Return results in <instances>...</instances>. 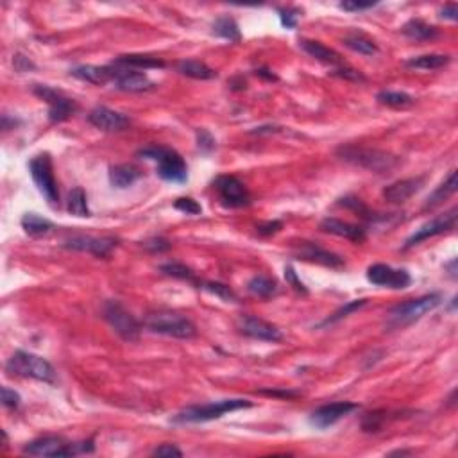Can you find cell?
Returning <instances> with one entry per match:
<instances>
[{
  "mask_svg": "<svg viewBox=\"0 0 458 458\" xmlns=\"http://www.w3.org/2000/svg\"><path fill=\"white\" fill-rule=\"evenodd\" d=\"M138 156L156 161V172L163 181L177 184L188 181L187 163L177 150L163 145H149L138 150Z\"/></svg>",
  "mask_w": 458,
  "mask_h": 458,
  "instance_id": "1",
  "label": "cell"
},
{
  "mask_svg": "<svg viewBox=\"0 0 458 458\" xmlns=\"http://www.w3.org/2000/svg\"><path fill=\"white\" fill-rule=\"evenodd\" d=\"M253 403L249 400H221V401H213V403L206 404H192V406H187L181 412L175 413L172 417V423L175 425H190V423H208L215 421V419H221L226 413L237 412L242 409H251Z\"/></svg>",
  "mask_w": 458,
  "mask_h": 458,
  "instance_id": "2",
  "label": "cell"
},
{
  "mask_svg": "<svg viewBox=\"0 0 458 458\" xmlns=\"http://www.w3.org/2000/svg\"><path fill=\"white\" fill-rule=\"evenodd\" d=\"M344 161L353 163L356 167H362L365 171L376 172V174H388L396 167H400L401 159L397 156L385 152L379 149H369V147L358 145H344L337 150Z\"/></svg>",
  "mask_w": 458,
  "mask_h": 458,
  "instance_id": "3",
  "label": "cell"
},
{
  "mask_svg": "<svg viewBox=\"0 0 458 458\" xmlns=\"http://www.w3.org/2000/svg\"><path fill=\"white\" fill-rule=\"evenodd\" d=\"M6 372L9 376H18V378L38 379L43 384H54L56 381V371L49 360L22 349L15 351L11 358L6 362Z\"/></svg>",
  "mask_w": 458,
  "mask_h": 458,
  "instance_id": "4",
  "label": "cell"
},
{
  "mask_svg": "<svg viewBox=\"0 0 458 458\" xmlns=\"http://www.w3.org/2000/svg\"><path fill=\"white\" fill-rule=\"evenodd\" d=\"M442 301H444V296H442L441 292H432V294H426V296L417 297V299H410L403 304H397V306H394L388 312L387 328H406V326L423 319L426 313L434 312L437 306H441Z\"/></svg>",
  "mask_w": 458,
  "mask_h": 458,
  "instance_id": "5",
  "label": "cell"
},
{
  "mask_svg": "<svg viewBox=\"0 0 458 458\" xmlns=\"http://www.w3.org/2000/svg\"><path fill=\"white\" fill-rule=\"evenodd\" d=\"M143 326L149 331L165 337L188 340L197 335V328L190 319L175 312H152L143 319Z\"/></svg>",
  "mask_w": 458,
  "mask_h": 458,
  "instance_id": "6",
  "label": "cell"
},
{
  "mask_svg": "<svg viewBox=\"0 0 458 458\" xmlns=\"http://www.w3.org/2000/svg\"><path fill=\"white\" fill-rule=\"evenodd\" d=\"M93 450H95L93 441L72 444L59 435H45L29 442L22 451L24 455H33V457H74L79 453H92Z\"/></svg>",
  "mask_w": 458,
  "mask_h": 458,
  "instance_id": "7",
  "label": "cell"
},
{
  "mask_svg": "<svg viewBox=\"0 0 458 458\" xmlns=\"http://www.w3.org/2000/svg\"><path fill=\"white\" fill-rule=\"evenodd\" d=\"M29 171L33 175L34 184L38 190L42 192L45 197L47 203L50 206L59 205V190H58V181L54 177V168H52V159L47 155H38L34 156L29 161Z\"/></svg>",
  "mask_w": 458,
  "mask_h": 458,
  "instance_id": "8",
  "label": "cell"
},
{
  "mask_svg": "<svg viewBox=\"0 0 458 458\" xmlns=\"http://www.w3.org/2000/svg\"><path fill=\"white\" fill-rule=\"evenodd\" d=\"M104 319L122 340L136 342L140 338L142 326L118 301H108L104 304Z\"/></svg>",
  "mask_w": 458,
  "mask_h": 458,
  "instance_id": "9",
  "label": "cell"
},
{
  "mask_svg": "<svg viewBox=\"0 0 458 458\" xmlns=\"http://www.w3.org/2000/svg\"><path fill=\"white\" fill-rule=\"evenodd\" d=\"M33 93L49 106V120L52 124L68 120L77 111V104L74 100L63 92H59V90H56V88H50L47 84H34Z\"/></svg>",
  "mask_w": 458,
  "mask_h": 458,
  "instance_id": "10",
  "label": "cell"
},
{
  "mask_svg": "<svg viewBox=\"0 0 458 458\" xmlns=\"http://www.w3.org/2000/svg\"><path fill=\"white\" fill-rule=\"evenodd\" d=\"M213 188L226 208H246L251 205L249 190L235 175H217L213 181Z\"/></svg>",
  "mask_w": 458,
  "mask_h": 458,
  "instance_id": "11",
  "label": "cell"
},
{
  "mask_svg": "<svg viewBox=\"0 0 458 458\" xmlns=\"http://www.w3.org/2000/svg\"><path fill=\"white\" fill-rule=\"evenodd\" d=\"M457 219H458V208H451L450 212L442 213V215H437L432 221L425 222L419 229H416V233L410 235L404 242L403 249H410V247L419 246L421 242L428 240V238L439 237L442 233H448V231H453L455 226H457Z\"/></svg>",
  "mask_w": 458,
  "mask_h": 458,
  "instance_id": "12",
  "label": "cell"
},
{
  "mask_svg": "<svg viewBox=\"0 0 458 458\" xmlns=\"http://www.w3.org/2000/svg\"><path fill=\"white\" fill-rule=\"evenodd\" d=\"M367 279L376 287L392 288V290H403L410 287L412 276L404 269H394L387 263H374L367 269Z\"/></svg>",
  "mask_w": 458,
  "mask_h": 458,
  "instance_id": "13",
  "label": "cell"
},
{
  "mask_svg": "<svg viewBox=\"0 0 458 458\" xmlns=\"http://www.w3.org/2000/svg\"><path fill=\"white\" fill-rule=\"evenodd\" d=\"M237 329L238 333H242L244 337L254 338V340H262V342H281L283 340V333L278 326L271 324V322L263 321L256 315H242L237 321Z\"/></svg>",
  "mask_w": 458,
  "mask_h": 458,
  "instance_id": "14",
  "label": "cell"
},
{
  "mask_svg": "<svg viewBox=\"0 0 458 458\" xmlns=\"http://www.w3.org/2000/svg\"><path fill=\"white\" fill-rule=\"evenodd\" d=\"M118 240L113 237H92V235H74L63 242V247L70 251H79V253H90L97 258H106L109 256Z\"/></svg>",
  "mask_w": 458,
  "mask_h": 458,
  "instance_id": "15",
  "label": "cell"
},
{
  "mask_svg": "<svg viewBox=\"0 0 458 458\" xmlns=\"http://www.w3.org/2000/svg\"><path fill=\"white\" fill-rule=\"evenodd\" d=\"M358 409L360 404L349 403V401H337V403L322 404V406H319V409L312 412V416H310V425L315 426L317 429L331 428V426L337 425L338 421H342L344 417H347L349 413H353L354 410Z\"/></svg>",
  "mask_w": 458,
  "mask_h": 458,
  "instance_id": "16",
  "label": "cell"
},
{
  "mask_svg": "<svg viewBox=\"0 0 458 458\" xmlns=\"http://www.w3.org/2000/svg\"><path fill=\"white\" fill-rule=\"evenodd\" d=\"M88 122L100 131L106 133H120V131L127 129L131 125V120L127 115L118 113L115 109H109L106 106H97L88 115Z\"/></svg>",
  "mask_w": 458,
  "mask_h": 458,
  "instance_id": "17",
  "label": "cell"
},
{
  "mask_svg": "<svg viewBox=\"0 0 458 458\" xmlns=\"http://www.w3.org/2000/svg\"><path fill=\"white\" fill-rule=\"evenodd\" d=\"M115 67V65H113ZM113 84L117 90L127 93H142L149 92L156 86L152 81L149 79V75L143 72H134L131 68H120L115 67V77H113Z\"/></svg>",
  "mask_w": 458,
  "mask_h": 458,
  "instance_id": "18",
  "label": "cell"
},
{
  "mask_svg": "<svg viewBox=\"0 0 458 458\" xmlns=\"http://www.w3.org/2000/svg\"><path fill=\"white\" fill-rule=\"evenodd\" d=\"M294 254L299 260H304V262L319 263V265L329 267V269H340V267H344V260L340 256L322 249V247H319L313 242H299V244H296L294 246Z\"/></svg>",
  "mask_w": 458,
  "mask_h": 458,
  "instance_id": "19",
  "label": "cell"
},
{
  "mask_svg": "<svg viewBox=\"0 0 458 458\" xmlns=\"http://www.w3.org/2000/svg\"><path fill=\"white\" fill-rule=\"evenodd\" d=\"M321 229L324 233L346 238V240L356 242V244H362V242H365L367 238V231L362 228V226L351 224V222L340 221V219H333V217H326L324 221L321 222Z\"/></svg>",
  "mask_w": 458,
  "mask_h": 458,
  "instance_id": "20",
  "label": "cell"
},
{
  "mask_svg": "<svg viewBox=\"0 0 458 458\" xmlns=\"http://www.w3.org/2000/svg\"><path fill=\"white\" fill-rule=\"evenodd\" d=\"M423 183H425V177H410V180H401L388 184L384 190L385 200H388L392 205H403L421 190Z\"/></svg>",
  "mask_w": 458,
  "mask_h": 458,
  "instance_id": "21",
  "label": "cell"
},
{
  "mask_svg": "<svg viewBox=\"0 0 458 458\" xmlns=\"http://www.w3.org/2000/svg\"><path fill=\"white\" fill-rule=\"evenodd\" d=\"M299 47L310 56V58H313L319 63H324V65L342 67V63H344V59H342V56L338 54L337 50L329 49V47H326L324 43L315 42V40H301Z\"/></svg>",
  "mask_w": 458,
  "mask_h": 458,
  "instance_id": "22",
  "label": "cell"
},
{
  "mask_svg": "<svg viewBox=\"0 0 458 458\" xmlns=\"http://www.w3.org/2000/svg\"><path fill=\"white\" fill-rule=\"evenodd\" d=\"M70 74L75 79L86 81L92 84H108L113 83L115 77V67H97V65H79L72 68Z\"/></svg>",
  "mask_w": 458,
  "mask_h": 458,
  "instance_id": "23",
  "label": "cell"
},
{
  "mask_svg": "<svg viewBox=\"0 0 458 458\" xmlns=\"http://www.w3.org/2000/svg\"><path fill=\"white\" fill-rule=\"evenodd\" d=\"M401 33L413 42H432L439 36V29L435 25L426 24L421 18H412L401 27Z\"/></svg>",
  "mask_w": 458,
  "mask_h": 458,
  "instance_id": "24",
  "label": "cell"
},
{
  "mask_svg": "<svg viewBox=\"0 0 458 458\" xmlns=\"http://www.w3.org/2000/svg\"><path fill=\"white\" fill-rule=\"evenodd\" d=\"M115 67L122 68H138V70H150V68H163L165 67V61L159 58H152V56H143V54H125L118 56L115 61H113Z\"/></svg>",
  "mask_w": 458,
  "mask_h": 458,
  "instance_id": "25",
  "label": "cell"
},
{
  "mask_svg": "<svg viewBox=\"0 0 458 458\" xmlns=\"http://www.w3.org/2000/svg\"><path fill=\"white\" fill-rule=\"evenodd\" d=\"M140 177H142V172L138 171L136 167H133V165H129V163L115 165V167L109 168V183L115 188H118V190L129 188L131 184L136 183Z\"/></svg>",
  "mask_w": 458,
  "mask_h": 458,
  "instance_id": "26",
  "label": "cell"
},
{
  "mask_svg": "<svg viewBox=\"0 0 458 458\" xmlns=\"http://www.w3.org/2000/svg\"><path fill=\"white\" fill-rule=\"evenodd\" d=\"M175 68H177L181 75H187L190 79L210 81L217 77V72L210 68L206 63L199 61V59H183V61L175 65Z\"/></svg>",
  "mask_w": 458,
  "mask_h": 458,
  "instance_id": "27",
  "label": "cell"
},
{
  "mask_svg": "<svg viewBox=\"0 0 458 458\" xmlns=\"http://www.w3.org/2000/svg\"><path fill=\"white\" fill-rule=\"evenodd\" d=\"M451 63V56L448 54H423L410 58L404 61V67L413 68V70H441Z\"/></svg>",
  "mask_w": 458,
  "mask_h": 458,
  "instance_id": "28",
  "label": "cell"
},
{
  "mask_svg": "<svg viewBox=\"0 0 458 458\" xmlns=\"http://www.w3.org/2000/svg\"><path fill=\"white\" fill-rule=\"evenodd\" d=\"M457 171H451L450 174H448V177L444 181H442L441 187H437V190H435L432 196L426 199L425 203V210H434L437 208L439 205H442L444 200L450 199L451 196H453L455 192H457Z\"/></svg>",
  "mask_w": 458,
  "mask_h": 458,
  "instance_id": "29",
  "label": "cell"
},
{
  "mask_svg": "<svg viewBox=\"0 0 458 458\" xmlns=\"http://www.w3.org/2000/svg\"><path fill=\"white\" fill-rule=\"evenodd\" d=\"M22 228L29 237L33 238H40L49 235L52 229H54V224L49 221V219L42 217V215H38V213H25L24 217L20 221Z\"/></svg>",
  "mask_w": 458,
  "mask_h": 458,
  "instance_id": "30",
  "label": "cell"
},
{
  "mask_svg": "<svg viewBox=\"0 0 458 458\" xmlns=\"http://www.w3.org/2000/svg\"><path fill=\"white\" fill-rule=\"evenodd\" d=\"M212 33L215 34V36L222 38V40H228V42L238 43L242 40V33L237 20H235L233 17H229V15L219 17L217 20L213 22Z\"/></svg>",
  "mask_w": 458,
  "mask_h": 458,
  "instance_id": "31",
  "label": "cell"
},
{
  "mask_svg": "<svg viewBox=\"0 0 458 458\" xmlns=\"http://www.w3.org/2000/svg\"><path fill=\"white\" fill-rule=\"evenodd\" d=\"M247 290L249 294L256 297H262V299H269L278 292V285L272 278L269 276H254V278L249 279V283H247Z\"/></svg>",
  "mask_w": 458,
  "mask_h": 458,
  "instance_id": "32",
  "label": "cell"
},
{
  "mask_svg": "<svg viewBox=\"0 0 458 458\" xmlns=\"http://www.w3.org/2000/svg\"><path fill=\"white\" fill-rule=\"evenodd\" d=\"M344 45L347 47V49H351L353 52H358V54L362 56H376L379 52L378 45H376L374 42H372L371 38L363 36V34H349V36L344 38Z\"/></svg>",
  "mask_w": 458,
  "mask_h": 458,
  "instance_id": "33",
  "label": "cell"
},
{
  "mask_svg": "<svg viewBox=\"0 0 458 458\" xmlns=\"http://www.w3.org/2000/svg\"><path fill=\"white\" fill-rule=\"evenodd\" d=\"M67 210L74 217H92L90 208H88V197L81 187H75L67 199Z\"/></svg>",
  "mask_w": 458,
  "mask_h": 458,
  "instance_id": "34",
  "label": "cell"
},
{
  "mask_svg": "<svg viewBox=\"0 0 458 458\" xmlns=\"http://www.w3.org/2000/svg\"><path fill=\"white\" fill-rule=\"evenodd\" d=\"M376 100L379 104L388 106V108H409L416 102L410 93L406 92H392V90H381V92L376 95Z\"/></svg>",
  "mask_w": 458,
  "mask_h": 458,
  "instance_id": "35",
  "label": "cell"
},
{
  "mask_svg": "<svg viewBox=\"0 0 458 458\" xmlns=\"http://www.w3.org/2000/svg\"><path fill=\"white\" fill-rule=\"evenodd\" d=\"M159 271H161L163 274L171 276V278L183 279V281H190V283L197 285V288H199L200 281L196 278V274L192 272V269H188V267L183 265V263H177V262L163 263V265L159 267Z\"/></svg>",
  "mask_w": 458,
  "mask_h": 458,
  "instance_id": "36",
  "label": "cell"
},
{
  "mask_svg": "<svg viewBox=\"0 0 458 458\" xmlns=\"http://www.w3.org/2000/svg\"><path fill=\"white\" fill-rule=\"evenodd\" d=\"M199 288L210 292V294H213V296L221 297L222 301H228V303H235V301H238L237 294H235V292L231 290L228 285L219 283V281H200Z\"/></svg>",
  "mask_w": 458,
  "mask_h": 458,
  "instance_id": "37",
  "label": "cell"
},
{
  "mask_svg": "<svg viewBox=\"0 0 458 458\" xmlns=\"http://www.w3.org/2000/svg\"><path fill=\"white\" fill-rule=\"evenodd\" d=\"M367 304V299H354V301H349V303H346L342 308H338L337 312L333 313V315H329L328 319H324V321L321 322V326H328V324H335V322L342 321V319H346L347 315H351V313H354L356 310L363 308Z\"/></svg>",
  "mask_w": 458,
  "mask_h": 458,
  "instance_id": "38",
  "label": "cell"
},
{
  "mask_svg": "<svg viewBox=\"0 0 458 458\" xmlns=\"http://www.w3.org/2000/svg\"><path fill=\"white\" fill-rule=\"evenodd\" d=\"M387 423V412L385 410H376V412L367 413L362 421L363 432H379Z\"/></svg>",
  "mask_w": 458,
  "mask_h": 458,
  "instance_id": "39",
  "label": "cell"
},
{
  "mask_svg": "<svg viewBox=\"0 0 458 458\" xmlns=\"http://www.w3.org/2000/svg\"><path fill=\"white\" fill-rule=\"evenodd\" d=\"M279 20L285 29H296L297 22H299L301 11L297 8H279Z\"/></svg>",
  "mask_w": 458,
  "mask_h": 458,
  "instance_id": "40",
  "label": "cell"
},
{
  "mask_svg": "<svg viewBox=\"0 0 458 458\" xmlns=\"http://www.w3.org/2000/svg\"><path fill=\"white\" fill-rule=\"evenodd\" d=\"M174 208L180 210L181 213H187V215H200L203 213V208L197 200H194L192 197H180V199H175Z\"/></svg>",
  "mask_w": 458,
  "mask_h": 458,
  "instance_id": "41",
  "label": "cell"
},
{
  "mask_svg": "<svg viewBox=\"0 0 458 458\" xmlns=\"http://www.w3.org/2000/svg\"><path fill=\"white\" fill-rule=\"evenodd\" d=\"M285 279H287L288 287H292L296 292H299V294H303V296H306V294H308V288L304 287L303 281L297 278V272L294 271V267H292V265L285 267Z\"/></svg>",
  "mask_w": 458,
  "mask_h": 458,
  "instance_id": "42",
  "label": "cell"
},
{
  "mask_svg": "<svg viewBox=\"0 0 458 458\" xmlns=\"http://www.w3.org/2000/svg\"><path fill=\"white\" fill-rule=\"evenodd\" d=\"M143 247H145L147 251H149V253H165V251H168L172 247V244L171 242L167 240V238H163V237H152V238H149V240H145L143 242Z\"/></svg>",
  "mask_w": 458,
  "mask_h": 458,
  "instance_id": "43",
  "label": "cell"
},
{
  "mask_svg": "<svg viewBox=\"0 0 458 458\" xmlns=\"http://www.w3.org/2000/svg\"><path fill=\"white\" fill-rule=\"evenodd\" d=\"M331 74L335 77H340V79L346 81H354V83H365V77L360 74L358 70H354V68H347V67H337Z\"/></svg>",
  "mask_w": 458,
  "mask_h": 458,
  "instance_id": "44",
  "label": "cell"
},
{
  "mask_svg": "<svg viewBox=\"0 0 458 458\" xmlns=\"http://www.w3.org/2000/svg\"><path fill=\"white\" fill-rule=\"evenodd\" d=\"M197 147H199L203 152H212L215 149V138L212 136V133L206 129H197Z\"/></svg>",
  "mask_w": 458,
  "mask_h": 458,
  "instance_id": "45",
  "label": "cell"
},
{
  "mask_svg": "<svg viewBox=\"0 0 458 458\" xmlns=\"http://www.w3.org/2000/svg\"><path fill=\"white\" fill-rule=\"evenodd\" d=\"M20 394L9 387H2V404L6 409H18L20 406Z\"/></svg>",
  "mask_w": 458,
  "mask_h": 458,
  "instance_id": "46",
  "label": "cell"
},
{
  "mask_svg": "<svg viewBox=\"0 0 458 458\" xmlns=\"http://www.w3.org/2000/svg\"><path fill=\"white\" fill-rule=\"evenodd\" d=\"M13 67H15V70H17V72H20V74H25V72H31V70H36V65H34V63L24 54H15V56H13Z\"/></svg>",
  "mask_w": 458,
  "mask_h": 458,
  "instance_id": "47",
  "label": "cell"
},
{
  "mask_svg": "<svg viewBox=\"0 0 458 458\" xmlns=\"http://www.w3.org/2000/svg\"><path fill=\"white\" fill-rule=\"evenodd\" d=\"M374 6L376 2H356V0H346V2H340L338 8L349 13H358V11H365V9H372Z\"/></svg>",
  "mask_w": 458,
  "mask_h": 458,
  "instance_id": "48",
  "label": "cell"
},
{
  "mask_svg": "<svg viewBox=\"0 0 458 458\" xmlns=\"http://www.w3.org/2000/svg\"><path fill=\"white\" fill-rule=\"evenodd\" d=\"M281 228H283V222L281 221H269L256 226V231H258V235H262V237H271V235L278 233Z\"/></svg>",
  "mask_w": 458,
  "mask_h": 458,
  "instance_id": "49",
  "label": "cell"
},
{
  "mask_svg": "<svg viewBox=\"0 0 458 458\" xmlns=\"http://www.w3.org/2000/svg\"><path fill=\"white\" fill-rule=\"evenodd\" d=\"M152 457H183V451L177 446H174V444H161V446H158L152 451Z\"/></svg>",
  "mask_w": 458,
  "mask_h": 458,
  "instance_id": "50",
  "label": "cell"
},
{
  "mask_svg": "<svg viewBox=\"0 0 458 458\" xmlns=\"http://www.w3.org/2000/svg\"><path fill=\"white\" fill-rule=\"evenodd\" d=\"M260 394L263 396H271V397H285V400H292V397L299 396V392L296 390H260Z\"/></svg>",
  "mask_w": 458,
  "mask_h": 458,
  "instance_id": "51",
  "label": "cell"
},
{
  "mask_svg": "<svg viewBox=\"0 0 458 458\" xmlns=\"http://www.w3.org/2000/svg\"><path fill=\"white\" fill-rule=\"evenodd\" d=\"M441 18L444 20L455 22L458 18V6L457 4H446L441 9Z\"/></svg>",
  "mask_w": 458,
  "mask_h": 458,
  "instance_id": "52",
  "label": "cell"
},
{
  "mask_svg": "<svg viewBox=\"0 0 458 458\" xmlns=\"http://www.w3.org/2000/svg\"><path fill=\"white\" fill-rule=\"evenodd\" d=\"M254 75H258V77H262V79H265V81H278V75L265 67L256 68V70H254Z\"/></svg>",
  "mask_w": 458,
  "mask_h": 458,
  "instance_id": "53",
  "label": "cell"
},
{
  "mask_svg": "<svg viewBox=\"0 0 458 458\" xmlns=\"http://www.w3.org/2000/svg\"><path fill=\"white\" fill-rule=\"evenodd\" d=\"M20 122L18 120H9V115H2V129L4 131H9L11 129V125L15 127V125H18Z\"/></svg>",
  "mask_w": 458,
  "mask_h": 458,
  "instance_id": "54",
  "label": "cell"
},
{
  "mask_svg": "<svg viewBox=\"0 0 458 458\" xmlns=\"http://www.w3.org/2000/svg\"><path fill=\"white\" fill-rule=\"evenodd\" d=\"M444 269H446V271H450L448 274H450L451 278L457 279V258H453L450 263H446V265H444Z\"/></svg>",
  "mask_w": 458,
  "mask_h": 458,
  "instance_id": "55",
  "label": "cell"
},
{
  "mask_svg": "<svg viewBox=\"0 0 458 458\" xmlns=\"http://www.w3.org/2000/svg\"><path fill=\"white\" fill-rule=\"evenodd\" d=\"M412 451H404V450H397V451H392L390 455H410Z\"/></svg>",
  "mask_w": 458,
  "mask_h": 458,
  "instance_id": "56",
  "label": "cell"
}]
</instances>
